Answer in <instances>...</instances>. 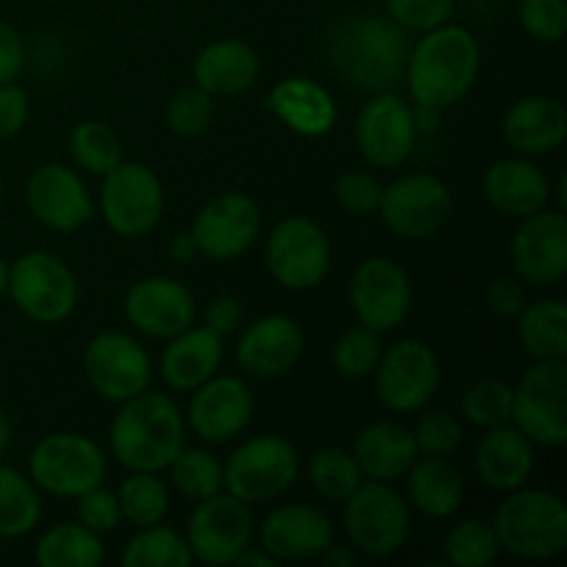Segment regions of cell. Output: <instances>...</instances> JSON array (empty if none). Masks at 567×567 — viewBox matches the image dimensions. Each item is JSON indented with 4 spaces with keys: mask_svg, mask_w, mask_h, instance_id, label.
I'll list each match as a JSON object with an SVG mask.
<instances>
[{
    "mask_svg": "<svg viewBox=\"0 0 567 567\" xmlns=\"http://www.w3.org/2000/svg\"><path fill=\"white\" fill-rule=\"evenodd\" d=\"M332 70L365 92H385L408 70L410 44L391 14H352L327 39Z\"/></svg>",
    "mask_w": 567,
    "mask_h": 567,
    "instance_id": "6da1fadb",
    "label": "cell"
},
{
    "mask_svg": "<svg viewBox=\"0 0 567 567\" xmlns=\"http://www.w3.org/2000/svg\"><path fill=\"white\" fill-rule=\"evenodd\" d=\"M480 75V44L463 25L432 28L408 59V81L415 103L446 109L468 94Z\"/></svg>",
    "mask_w": 567,
    "mask_h": 567,
    "instance_id": "7a4b0ae2",
    "label": "cell"
},
{
    "mask_svg": "<svg viewBox=\"0 0 567 567\" xmlns=\"http://www.w3.org/2000/svg\"><path fill=\"white\" fill-rule=\"evenodd\" d=\"M125 408L116 413L111 424V452L125 468L158 471L169 468L172 460L183 449L186 424L169 396L155 391H142L138 396L122 402Z\"/></svg>",
    "mask_w": 567,
    "mask_h": 567,
    "instance_id": "3957f363",
    "label": "cell"
},
{
    "mask_svg": "<svg viewBox=\"0 0 567 567\" xmlns=\"http://www.w3.org/2000/svg\"><path fill=\"white\" fill-rule=\"evenodd\" d=\"M493 532L515 557L554 559L567 548V509L554 493L518 487L496 509Z\"/></svg>",
    "mask_w": 567,
    "mask_h": 567,
    "instance_id": "277c9868",
    "label": "cell"
},
{
    "mask_svg": "<svg viewBox=\"0 0 567 567\" xmlns=\"http://www.w3.org/2000/svg\"><path fill=\"white\" fill-rule=\"evenodd\" d=\"M299 474L297 449L280 435H260L241 443L225 465V485L241 502H271Z\"/></svg>",
    "mask_w": 567,
    "mask_h": 567,
    "instance_id": "5b68a950",
    "label": "cell"
},
{
    "mask_svg": "<svg viewBox=\"0 0 567 567\" xmlns=\"http://www.w3.org/2000/svg\"><path fill=\"white\" fill-rule=\"evenodd\" d=\"M513 421L532 443L563 446L567 441V363L540 360L515 388Z\"/></svg>",
    "mask_w": 567,
    "mask_h": 567,
    "instance_id": "8992f818",
    "label": "cell"
},
{
    "mask_svg": "<svg viewBox=\"0 0 567 567\" xmlns=\"http://www.w3.org/2000/svg\"><path fill=\"white\" fill-rule=\"evenodd\" d=\"M28 465L31 480L53 496L78 498L105 480V457L100 446L75 432H55L39 441Z\"/></svg>",
    "mask_w": 567,
    "mask_h": 567,
    "instance_id": "52a82bcc",
    "label": "cell"
},
{
    "mask_svg": "<svg viewBox=\"0 0 567 567\" xmlns=\"http://www.w3.org/2000/svg\"><path fill=\"white\" fill-rule=\"evenodd\" d=\"M347 535L369 557H391L410 535V507L388 482H363L347 498Z\"/></svg>",
    "mask_w": 567,
    "mask_h": 567,
    "instance_id": "ba28073f",
    "label": "cell"
},
{
    "mask_svg": "<svg viewBox=\"0 0 567 567\" xmlns=\"http://www.w3.org/2000/svg\"><path fill=\"white\" fill-rule=\"evenodd\" d=\"M6 291L22 313L42 324L66 319L78 302V282L70 266L50 252H25L17 258Z\"/></svg>",
    "mask_w": 567,
    "mask_h": 567,
    "instance_id": "9c48e42d",
    "label": "cell"
},
{
    "mask_svg": "<svg viewBox=\"0 0 567 567\" xmlns=\"http://www.w3.org/2000/svg\"><path fill=\"white\" fill-rule=\"evenodd\" d=\"M266 264L280 286L293 291L316 288L330 271V241L313 219L288 216L271 230Z\"/></svg>",
    "mask_w": 567,
    "mask_h": 567,
    "instance_id": "30bf717a",
    "label": "cell"
},
{
    "mask_svg": "<svg viewBox=\"0 0 567 567\" xmlns=\"http://www.w3.org/2000/svg\"><path fill=\"white\" fill-rule=\"evenodd\" d=\"M164 210V188L153 169L136 161L116 164L103 183V216L125 238L153 230Z\"/></svg>",
    "mask_w": 567,
    "mask_h": 567,
    "instance_id": "8fae6325",
    "label": "cell"
},
{
    "mask_svg": "<svg viewBox=\"0 0 567 567\" xmlns=\"http://www.w3.org/2000/svg\"><path fill=\"white\" fill-rule=\"evenodd\" d=\"M188 551L205 565H236L238 554L252 543V515L247 502L230 496H208L188 518Z\"/></svg>",
    "mask_w": 567,
    "mask_h": 567,
    "instance_id": "7c38bea8",
    "label": "cell"
},
{
    "mask_svg": "<svg viewBox=\"0 0 567 567\" xmlns=\"http://www.w3.org/2000/svg\"><path fill=\"white\" fill-rule=\"evenodd\" d=\"M377 214L385 227L399 238L421 241L446 225L452 214V192L435 175H410L382 188V203Z\"/></svg>",
    "mask_w": 567,
    "mask_h": 567,
    "instance_id": "4fadbf2b",
    "label": "cell"
},
{
    "mask_svg": "<svg viewBox=\"0 0 567 567\" xmlns=\"http://www.w3.org/2000/svg\"><path fill=\"white\" fill-rule=\"evenodd\" d=\"M441 363L424 341H399L377 363V391L385 408L413 413L437 391Z\"/></svg>",
    "mask_w": 567,
    "mask_h": 567,
    "instance_id": "5bb4252c",
    "label": "cell"
},
{
    "mask_svg": "<svg viewBox=\"0 0 567 567\" xmlns=\"http://www.w3.org/2000/svg\"><path fill=\"white\" fill-rule=\"evenodd\" d=\"M415 122L413 109L393 94H377L363 105L354 127L358 150L377 169H393L410 158L415 147Z\"/></svg>",
    "mask_w": 567,
    "mask_h": 567,
    "instance_id": "9a60e30c",
    "label": "cell"
},
{
    "mask_svg": "<svg viewBox=\"0 0 567 567\" xmlns=\"http://www.w3.org/2000/svg\"><path fill=\"white\" fill-rule=\"evenodd\" d=\"M83 369L94 391L111 402H127L138 396L147 391L150 377H153L147 352L125 332H103L94 338L86 347Z\"/></svg>",
    "mask_w": 567,
    "mask_h": 567,
    "instance_id": "2e32d148",
    "label": "cell"
},
{
    "mask_svg": "<svg viewBox=\"0 0 567 567\" xmlns=\"http://www.w3.org/2000/svg\"><path fill=\"white\" fill-rule=\"evenodd\" d=\"M260 230L258 203L247 194L227 192L210 199L194 221L197 252L214 260H233L252 247Z\"/></svg>",
    "mask_w": 567,
    "mask_h": 567,
    "instance_id": "e0dca14e",
    "label": "cell"
},
{
    "mask_svg": "<svg viewBox=\"0 0 567 567\" xmlns=\"http://www.w3.org/2000/svg\"><path fill=\"white\" fill-rule=\"evenodd\" d=\"M352 305L360 324L371 330H393L402 324L413 305V288L399 264L369 258L352 277Z\"/></svg>",
    "mask_w": 567,
    "mask_h": 567,
    "instance_id": "ac0fdd59",
    "label": "cell"
},
{
    "mask_svg": "<svg viewBox=\"0 0 567 567\" xmlns=\"http://www.w3.org/2000/svg\"><path fill=\"white\" fill-rule=\"evenodd\" d=\"M513 264L520 280L554 286L567 271V219L559 210L526 216L513 241Z\"/></svg>",
    "mask_w": 567,
    "mask_h": 567,
    "instance_id": "d6986e66",
    "label": "cell"
},
{
    "mask_svg": "<svg viewBox=\"0 0 567 567\" xmlns=\"http://www.w3.org/2000/svg\"><path fill=\"white\" fill-rule=\"evenodd\" d=\"M33 216L50 230L70 233L92 219L94 205L86 186L72 169L61 164H44L33 169L25 188Z\"/></svg>",
    "mask_w": 567,
    "mask_h": 567,
    "instance_id": "ffe728a7",
    "label": "cell"
},
{
    "mask_svg": "<svg viewBox=\"0 0 567 567\" xmlns=\"http://www.w3.org/2000/svg\"><path fill=\"white\" fill-rule=\"evenodd\" d=\"M125 313L150 338H175L194 321V297L183 282L147 277L127 291Z\"/></svg>",
    "mask_w": 567,
    "mask_h": 567,
    "instance_id": "44dd1931",
    "label": "cell"
},
{
    "mask_svg": "<svg viewBox=\"0 0 567 567\" xmlns=\"http://www.w3.org/2000/svg\"><path fill=\"white\" fill-rule=\"evenodd\" d=\"M252 419V393L241 380L219 377L197 388L188 408V424L205 443H227Z\"/></svg>",
    "mask_w": 567,
    "mask_h": 567,
    "instance_id": "7402d4cb",
    "label": "cell"
},
{
    "mask_svg": "<svg viewBox=\"0 0 567 567\" xmlns=\"http://www.w3.org/2000/svg\"><path fill=\"white\" fill-rule=\"evenodd\" d=\"M260 543L277 563H308L332 543V524L316 507L288 504L264 520Z\"/></svg>",
    "mask_w": 567,
    "mask_h": 567,
    "instance_id": "603a6c76",
    "label": "cell"
},
{
    "mask_svg": "<svg viewBox=\"0 0 567 567\" xmlns=\"http://www.w3.org/2000/svg\"><path fill=\"white\" fill-rule=\"evenodd\" d=\"M302 330L288 316L255 321L238 341V365L252 377H280L302 358Z\"/></svg>",
    "mask_w": 567,
    "mask_h": 567,
    "instance_id": "cb8c5ba5",
    "label": "cell"
},
{
    "mask_svg": "<svg viewBox=\"0 0 567 567\" xmlns=\"http://www.w3.org/2000/svg\"><path fill=\"white\" fill-rule=\"evenodd\" d=\"M535 468L532 441L507 421L487 430L476 446V474L493 491H518L526 485Z\"/></svg>",
    "mask_w": 567,
    "mask_h": 567,
    "instance_id": "d4e9b609",
    "label": "cell"
},
{
    "mask_svg": "<svg viewBox=\"0 0 567 567\" xmlns=\"http://www.w3.org/2000/svg\"><path fill=\"white\" fill-rule=\"evenodd\" d=\"M485 197L502 214L526 219L546 208L551 199V183L529 161L507 158L487 169Z\"/></svg>",
    "mask_w": 567,
    "mask_h": 567,
    "instance_id": "484cf974",
    "label": "cell"
},
{
    "mask_svg": "<svg viewBox=\"0 0 567 567\" xmlns=\"http://www.w3.org/2000/svg\"><path fill=\"white\" fill-rule=\"evenodd\" d=\"M504 136L526 155H546L563 147L567 136V111L554 97H524L507 111Z\"/></svg>",
    "mask_w": 567,
    "mask_h": 567,
    "instance_id": "4316f807",
    "label": "cell"
},
{
    "mask_svg": "<svg viewBox=\"0 0 567 567\" xmlns=\"http://www.w3.org/2000/svg\"><path fill=\"white\" fill-rule=\"evenodd\" d=\"M221 338L208 327H188L177 332L161 358V377L169 382L175 391H197L203 382L216 374L221 363Z\"/></svg>",
    "mask_w": 567,
    "mask_h": 567,
    "instance_id": "83f0119b",
    "label": "cell"
},
{
    "mask_svg": "<svg viewBox=\"0 0 567 567\" xmlns=\"http://www.w3.org/2000/svg\"><path fill=\"white\" fill-rule=\"evenodd\" d=\"M354 460L360 465V474L369 480L393 482L408 476V471L419 460V446L408 426L380 421L360 432L354 443Z\"/></svg>",
    "mask_w": 567,
    "mask_h": 567,
    "instance_id": "f1b7e54d",
    "label": "cell"
},
{
    "mask_svg": "<svg viewBox=\"0 0 567 567\" xmlns=\"http://www.w3.org/2000/svg\"><path fill=\"white\" fill-rule=\"evenodd\" d=\"M266 105L280 116V122L302 136H324L332 131L338 116L330 92L310 78H288L277 83Z\"/></svg>",
    "mask_w": 567,
    "mask_h": 567,
    "instance_id": "f546056e",
    "label": "cell"
},
{
    "mask_svg": "<svg viewBox=\"0 0 567 567\" xmlns=\"http://www.w3.org/2000/svg\"><path fill=\"white\" fill-rule=\"evenodd\" d=\"M260 61L249 44L221 39L208 44L194 61V81L208 94H238L258 81Z\"/></svg>",
    "mask_w": 567,
    "mask_h": 567,
    "instance_id": "4dcf8cb0",
    "label": "cell"
},
{
    "mask_svg": "<svg viewBox=\"0 0 567 567\" xmlns=\"http://www.w3.org/2000/svg\"><path fill=\"white\" fill-rule=\"evenodd\" d=\"M410 476V498L426 518H449L460 509L465 496L463 474L446 457L424 454L415 460Z\"/></svg>",
    "mask_w": 567,
    "mask_h": 567,
    "instance_id": "1f68e13d",
    "label": "cell"
},
{
    "mask_svg": "<svg viewBox=\"0 0 567 567\" xmlns=\"http://www.w3.org/2000/svg\"><path fill=\"white\" fill-rule=\"evenodd\" d=\"M518 338L537 360H567V308L559 299L526 305L518 316Z\"/></svg>",
    "mask_w": 567,
    "mask_h": 567,
    "instance_id": "d6a6232c",
    "label": "cell"
},
{
    "mask_svg": "<svg viewBox=\"0 0 567 567\" xmlns=\"http://www.w3.org/2000/svg\"><path fill=\"white\" fill-rule=\"evenodd\" d=\"M42 567H94L103 563V543L97 532L83 524H64L50 529L37 546Z\"/></svg>",
    "mask_w": 567,
    "mask_h": 567,
    "instance_id": "836d02e7",
    "label": "cell"
},
{
    "mask_svg": "<svg viewBox=\"0 0 567 567\" xmlns=\"http://www.w3.org/2000/svg\"><path fill=\"white\" fill-rule=\"evenodd\" d=\"M37 487L20 471L0 465V537H22L39 524Z\"/></svg>",
    "mask_w": 567,
    "mask_h": 567,
    "instance_id": "e575fe53",
    "label": "cell"
},
{
    "mask_svg": "<svg viewBox=\"0 0 567 567\" xmlns=\"http://www.w3.org/2000/svg\"><path fill=\"white\" fill-rule=\"evenodd\" d=\"M169 476L181 496L192 498V502L216 496L225 485V468L205 449H181L169 463Z\"/></svg>",
    "mask_w": 567,
    "mask_h": 567,
    "instance_id": "d590c367",
    "label": "cell"
},
{
    "mask_svg": "<svg viewBox=\"0 0 567 567\" xmlns=\"http://www.w3.org/2000/svg\"><path fill=\"white\" fill-rule=\"evenodd\" d=\"M188 563H192L188 543L177 532L155 524L142 526V532L122 554L125 567H186Z\"/></svg>",
    "mask_w": 567,
    "mask_h": 567,
    "instance_id": "8d00e7d4",
    "label": "cell"
},
{
    "mask_svg": "<svg viewBox=\"0 0 567 567\" xmlns=\"http://www.w3.org/2000/svg\"><path fill=\"white\" fill-rule=\"evenodd\" d=\"M120 509L133 526H153L161 524L169 509V496H166L164 482L155 474H147V471H133L131 480L122 482L120 493Z\"/></svg>",
    "mask_w": 567,
    "mask_h": 567,
    "instance_id": "74e56055",
    "label": "cell"
},
{
    "mask_svg": "<svg viewBox=\"0 0 567 567\" xmlns=\"http://www.w3.org/2000/svg\"><path fill=\"white\" fill-rule=\"evenodd\" d=\"M310 482L316 491L332 502H347L360 485L363 474L354 460V454H347L343 449H321L310 460Z\"/></svg>",
    "mask_w": 567,
    "mask_h": 567,
    "instance_id": "f35d334b",
    "label": "cell"
},
{
    "mask_svg": "<svg viewBox=\"0 0 567 567\" xmlns=\"http://www.w3.org/2000/svg\"><path fill=\"white\" fill-rule=\"evenodd\" d=\"M72 158L92 175H109L122 161V142L103 122H81L70 138Z\"/></svg>",
    "mask_w": 567,
    "mask_h": 567,
    "instance_id": "ab89813d",
    "label": "cell"
},
{
    "mask_svg": "<svg viewBox=\"0 0 567 567\" xmlns=\"http://www.w3.org/2000/svg\"><path fill=\"white\" fill-rule=\"evenodd\" d=\"M446 559L457 567H487L496 563L498 537L491 524L482 520H463L446 535Z\"/></svg>",
    "mask_w": 567,
    "mask_h": 567,
    "instance_id": "60d3db41",
    "label": "cell"
},
{
    "mask_svg": "<svg viewBox=\"0 0 567 567\" xmlns=\"http://www.w3.org/2000/svg\"><path fill=\"white\" fill-rule=\"evenodd\" d=\"M515 391L507 382L482 380L471 385L463 396V413L471 424L491 430V426L513 421Z\"/></svg>",
    "mask_w": 567,
    "mask_h": 567,
    "instance_id": "b9f144b4",
    "label": "cell"
},
{
    "mask_svg": "<svg viewBox=\"0 0 567 567\" xmlns=\"http://www.w3.org/2000/svg\"><path fill=\"white\" fill-rule=\"evenodd\" d=\"M382 358V341L380 332L371 330V327L360 324L352 327V330L343 332L336 343V352H332V360H336V369L341 371L349 380H360V377H369L371 371L377 369Z\"/></svg>",
    "mask_w": 567,
    "mask_h": 567,
    "instance_id": "7bdbcfd3",
    "label": "cell"
},
{
    "mask_svg": "<svg viewBox=\"0 0 567 567\" xmlns=\"http://www.w3.org/2000/svg\"><path fill=\"white\" fill-rule=\"evenodd\" d=\"M214 120V94L203 86H186L166 105V122L181 136H199Z\"/></svg>",
    "mask_w": 567,
    "mask_h": 567,
    "instance_id": "ee69618b",
    "label": "cell"
},
{
    "mask_svg": "<svg viewBox=\"0 0 567 567\" xmlns=\"http://www.w3.org/2000/svg\"><path fill=\"white\" fill-rule=\"evenodd\" d=\"M520 25L537 42H559L567 31V3L565 0H520Z\"/></svg>",
    "mask_w": 567,
    "mask_h": 567,
    "instance_id": "f6af8a7d",
    "label": "cell"
},
{
    "mask_svg": "<svg viewBox=\"0 0 567 567\" xmlns=\"http://www.w3.org/2000/svg\"><path fill=\"white\" fill-rule=\"evenodd\" d=\"M419 454L449 457L463 443V424L452 413H430L419 421L413 432Z\"/></svg>",
    "mask_w": 567,
    "mask_h": 567,
    "instance_id": "bcb514c9",
    "label": "cell"
},
{
    "mask_svg": "<svg viewBox=\"0 0 567 567\" xmlns=\"http://www.w3.org/2000/svg\"><path fill=\"white\" fill-rule=\"evenodd\" d=\"M388 14L402 28L432 31L452 20L454 0H388Z\"/></svg>",
    "mask_w": 567,
    "mask_h": 567,
    "instance_id": "7dc6e473",
    "label": "cell"
},
{
    "mask_svg": "<svg viewBox=\"0 0 567 567\" xmlns=\"http://www.w3.org/2000/svg\"><path fill=\"white\" fill-rule=\"evenodd\" d=\"M336 197L343 210L354 216H369L380 210L382 203V186L374 175L369 172H347L338 177Z\"/></svg>",
    "mask_w": 567,
    "mask_h": 567,
    "instance_id": "c3c4849f",
    "label": "cell"
},
{
    "mask_svg": "<svg viewBox=\"0 0 567 567\" xmlns=\"http://www.w3.org/2000/svg\"><path fill=\"white\" fill-rule=\"evenodd\" d=\"M81 502H78V515H81V524L86 529L105 535V532H114L122 520L120 498L114 493L103 491V487H92V491L81 493Z\"/></svg>",
    "mask_w": 567,
    "mask_h": 567,
    "instance_id": "681fc988",
    "label": "cell"
},
{
    "mask_svg": "<svg viewBox=\"0 0 567 567\" xmlns=\"http://www.w3.org/2000/svg\"><path fill=\"white\" fill-rule=\"evenodd\" d=\"M28 120V94L14 83H0V138H11Z\"/></svg>",
    "mask_w": 567,
    "mask_h": 567,
    "instance_id": "f907efd6",
    "label": "cell"
},
{
    "mask_svg": "<svg viewBox=\"0 0 567 567\" xmlns=\"http://www.w3.org/2000/svg\"><path fill=\"white\" fill-rule=\"evenodd\" d=\"M487 302L504 319H518L520 310L526 308V293L515 277H496L487 288Z\"/></svg>",
    "mask_w": 567,
    "mask_h": 567,
    "instance_id": "816d5d0a",
    "label": "cell"
},
{
    "mask_svg": "<svg viewBox=\"0 0 567 567\" xmlns=\"http://www.w3.org/2000/svg\"><path fill=\"white\" fill-rule=\"evenodd\" d=\"M25 64V48L11 25L0 22V83H11Z\"/></svg>",
    "mask_w": 567,
    "mask_h": 567,
    "instance_id": "f5cc1de1",
    "label": "cell"
},
{
    "mask_svg": "<svg viewBox=\"0 0 567 567\" xmlns=\"http://www.w3.org/2000/svg\"><path fill=\"white\" fill-rule=\"evenodd\" d=\"M238 321H241V305L233 297H216L214 302L205 308V327L214 330L219 338L236 332Z\"/></svg>",
    "mask_w": 567,
    "mask_h": 567,
    "instance_id": "db71d44e",
    "label": "cell"
},
{
    "mask_svg": "<svg viewBox=\"0 0 567 567\" xmlns=\"http://www.w3.org/2000/svg\"><path fill=\"white\" fill-rule=\"evenodd\" d=\"M321 563H324L327 567H352L354 565V554L349 551L347 546H327L324 551H321Z\"/></svg>",
    "mask_w": 567,
    "mask_h": 567,
    "instance_id": "11a10c76",
    "label": "cell"
},
{
    "mask_svg": "<svg viewBox=\"0 0 567 567\" xmlns=\"http://www.w3.org/2000/svg\"><path fill=\"white\" fill-rule=\"evenodd\" d=\"M169 252L175 255L177 260H192V255L197 252V244H194V236H192V233H181V236L172 238Z\"/></svg>",
    "mask_w": 567,
    "mask_h": 567,
    "instance_id": "9f6ffc18",
    "label": "cell"
},
{
    "mask_svg": "<svg viewBox=\"0 0 567 567\" xmlns=\"http://www.w3.org/2000/svg\"><path fill=\"white\" fill-rule=\"evenodd\" d=\"M236 565H249V567H275L277 565V559L271 557L269 551H252V548H244L241 554H238V559H236Z\"/></svg>",
    "mask_w": 567,
    "mask_h": 567,
    "instance_id": "6f0895ef",
    "label": "cell"
},
{
    "mask_svg": "<svg viewBox=\"0 0 567 567\" xmlns=\"http://www.w3.org/2000/svg\"><path fill=\"white\" fill-rule=\"evenodd\" d=\"M9 443H11V424L9 419H6V413H0V460H3V454L9 452Z\"/></svg>",
    "mask_w": 567,
    "mask_h": 567,
    "instance_id": "680465c9",
    "label": "cell"
},
{
    "mask_svg": "<svg viewBox=\"0 0 567 567\" xmlns=\"http://www.w3.org/2000/svg\"><path fill=\"white\" fill-rule=\"evenodd\" d=\"M6 288H9V266H6L3 258H0V297L6 293Z\"/></svg>",
    "mask_w": 567,
    "mask_h": 567,
    "instance_id": "91938a15",
    "label": "cell"
},
{
    "mask_svg": "<svg viewBox=\"0 0 567 567\" xmlns=\"http://www.w3.org/2000/svg\"><path fill=\"white\" fill-rule=\"evenodd\" d=\"M0 199H3V186H0Z\"/></svg>",
    "mask_w": 567,
    "mask_h": 567,
    "instance_id": "94428289",
    "label": "cell"
}]
</instances>
